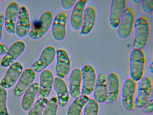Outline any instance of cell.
Segmentation results:
<instances>
[{"mask_svg": "<svg viewBox=\"0 0 153 115\" xmlns=\"http://www.w3.org/2000/svg\"><path fill=\"white\" fill-rule=\"evenodd\" d=\"M35 77V73L33 69L28 68L25 69L19 77L14 90L15 95L21 96L27 88L32 84Z\"/></svg>", "mask_w": 153, "mask_h": 115, "instance_id": "cell-17", "label": "cell"}, {"mask_svg": "<svg viewBox=\"0 0 153 115\" xmlns=\"http://www.w3.org/2000/svg\"><path fill=\"white\" fill-rule=\"evenodd\" d=\"M81 80V72L80 69L79 68L74 69L72 71L69 79V88L71 95L74 98H76L80 96Z\"/></svg>", "mask_w": 153, "mask_h": 115, "instance_id": "cell-24", "label": "cell"}, {"mask_svg": "<svg viewBox=\"0 0 153 115\" xmlns=\"http://www.w3.org/2000/svg\"><path fill=\"white\" fill-rule=\"evenodd\" d=\"M4 22V14L3 13H0V43L2 38V28Z\"/></svg>", "mask_w": 153, "mask_h": 115, "instance_id": "cell-33", "label": "cell"}, {"mask_svg": "<svg viewBox=\"0 0 153 115\" xmlns=\"http://www.w3.org/2000/svg\"><path fill=\"white\" fill-rule=\"evenodd\" d=\"M143 10L147 13H150L153 10V0H143L142 2Z\"/></svg>", "mask_w": 153, "mask_h": 115, "instance_id": "cell-30", "label": "cell"}, {"mask_svg": "<svg viewBox=\"0 0 153 115\" xmlns=\"http://www.w3.org/2000/svg\"><path fill=\"white\" fill-rule=\"evenodd\" d=\"M53 19V16L49 11L44 12L41 16L38 24L28 33L31 39L37 40L42 37L50 28Z\"/></svg>", "mask_w": 153, "mask_h": 115, "instance_id": "cell-4", "label": "cell"}, {"mask_svg": "<svg viewBox=\"0 0 153 115\" xmlns=\"http://www.w3.org/2000/svg\"><path fill=\"white\" fill-rule=\"evenodd\" d=\"M58 106L57 98L52 97L48 102L42 115H56Z\"/></svg>", "mask_w": 153, "mask_h": 115, "instance_id": "cell-28", "label": "cell"}, {"mask_svg": "<svg viewBox=\"0 0 153 115\" xmlns=\"http://www.w3.org/2000/svg\"><path fill=\"white\" fill-rule=\"evenodd\" d=\"M149 70L150 72L152 73H153V62L152 61L151 63L149 68Z\"/></svg>", "mask_w": 153, "mask_h": 115, "instance_id": "cell-35", "label": "cell"}, {"mask_svg": "<svg viewBox=\"0 0 153 115\" xmlns=\"http://www.w3.org/2000/svg\"><path fill=\"white\" fill-rule=\"evenodd\" d=\"M23 70L22 64L18 62L11 65L2 80L1 85L3 88L8 89L12 87L18 80Z\"/></svg>", "mask_w": 153, "mask_h": 115, "instance_id": "cell-13", "label": "cell"}, {"mask_svg": "<svg viewBox=\"0 0 153 115\" xmlns=\"http://www.w3.org/2000/svg\"><path fill=\"white\" fill-rule=\"evenodd\" d=\"M8 49V48L6 45L0 44V56L6 54Z\"/></svg>", "mask_w": 153, "mask_h": 115, "instance_id": "cell-34", "label": "cell"}, {"mask_svg": "<svg viewBox=\"0 0 153 115\" xmlns=\"http://www.w3.org/2000/svg\"><path fill=\"white\" fill-rule=\"evenodd\" d=\"M53 86L57 95L59 105L61 107L65 106L68 103L69 96L65 82L62 78L56 77L53 80Z\"/></svg>", "mask_w": 153, "mask_h": 115, "instance_id": "cell-22", "label": "cell"}, {"mask_svg": "<svg viewBox=\"0 0 153 115\" xmlns=\"http://www.w3.org/2000/svg\"><path fill=\"white\" fill-rule=\"evenodd\" d=\"M137 88V83L131 78L124 82L121 90L122 99L124 108L128 110H133L135 108L134 96Z\"/></svg>", "mask_w": 153, "mask_h": 115, "instance_id": "cell-6", "label": "cell"}, {"mask_svg": "<svg viewBox=\"0 0 153 115\" xmlns=\"http://www.w3.org/2000/svg\"><path fill=\"white\" fill-rule=\"evenodd\" d=\"M135 19L133 9L129 7L126 8L122 15L117 30V34L120 38L125 39L131 34Z\"/></svg>", "mask_w": 153, "mask_h": 115, "instance_id": "cell-3", "label": "cell"}, {"mask_svg": "<svg viewBox=\"0 0 153 115\" xmlns=\"http://www.w3.org/2000/svg\"><path fill=\"white\" fill-rule=\"evenodd\" d=\"M99 110L98 103L94 99H89L85 106L84 115H97Z\"/></svg>", "mask_w": 153, "mask_h": 115, "instance_id": "cell-27", "label": "cell"}, {"mask_svg": "<svg viewBox=\"0 0 153 115\" xmlns=\"http://www.w3.org/2000/svg\"><path fill=\"white\" fill-rule=\"evenodd\" d=\"M126 0L112 1L109 22L110 25L113 28H115L118 27L126 9Z\"/></svg>", "mask_w": 153, "mask_h": 115, "instance_id": "cell-15", "label": "cell"}, {"mask_svg": "<svg viewBox=\"0 0 153 115\" xmlns=\"http://www.w3.org/2000/svg\"><path fill=\"white\" fill-rule=\"evenodd\" d=\"M96 17V11L94 7L89 6L85 9L81 30L82 34L86 35L91 32L94 26Z\"/></svg>", "mask_w": 153, "mask_h": 115, "instance_id": "cell-21", "label": "cell"}, {"mask_svg": "<svg viewBox=\"0 0 153 115\" xmlns=\"http://www.w3.org/2000/svg\"><path fill=\"white\" fill-rule=\"evenodd\" d=\"M56 55V50L53 46L46 47L41 53L39 59L33 64V70L37 72L43 71L52 63Z\"/></svg>", "mask_w": 153, "mask_h": 115, "instance_id": "cell-10", "label": "cell"}, {"mask_svg": "<svg viewBox=\"0 0 153 115\" xmlns=\"http://www.w3.org/2000/svg\"><path fill=\"white\" fill-rule=\"evenodd\" d=\"M76 1V0H62L61 1V5L64 9L69 10L73 7Z\"/></svg>", "mask_w": 153, "mask_h": 115, "instance_id": "cell-32", "label": "cell"}, {"mask_svg": "<svg viewBox=\"0 0 153 115\" xmlns=\"http://www.w3.org/2000/svg\"><path fill=\"white\" fill-rule=\"evenodd\" d=\"M56 53V74L59 78H63L68 75L70 70L71 63L69 56L67 52L63 49L57 50Z\"/></svg>", "mask_w": 153, "mask_h": 115, "instance_id": "cell-11", "label": "cell"}, {"mask_svg": "<svg viewBox=\"0 0 153 115\" xmlns=\"http://www.w3.org/2000/svg\"><path fill=\"white\" fill-rule=\"evenodd\" d=\"M7 92L5 89L0 86V115H8L6 106Z\"/></svg>", "mask_w": 153, "mask_h": 115, "instance_id": "cell-29", "label": "cell"}, {"mask_svg": "<svg viewBox=\"0 0 153 115\" xmlns=\"http://www.w3.org/2000/svg\"><path fill=\"white\" fill-rule=\"evenodd\" d=\"M145 62V55L142 49H135L131 52L129 59L130 76L136 82L142 77Z\"/></svg>", "mask_w": 153, "mask_h": 115, "instance_id": "cell-2", "label": "cell"}, {"mask_svg": "<svg viewBox=\"0 0 153 115\" xmlns=\"http://www.w3.org/2000/svg\"><path fill=\"white\" fill-rule=\"evenodd\" d=\"M25 48V44L22 41H17L13 43L1 60L2 66L7 67L11 65L23 53Z\"/></svg>", "mask_w": 153, "mask_h": 115, "instance_id": "cell-9", "label": "cell"}, {"mask_svg": "<svg viewBox=\"0 0 153 115\" xmlns=\"http://www.w3.org/2000/svg\"><path fill=\"white\" fill-rule=\"evenodd\" d=\"M86 3V0H79L76 2L74 7L70 18V24L75 30H78L82 27L83 12Z\"/></svg>", "mask_w": 153, "mask_h": 115, "instance_id": "cell-20", "label": "cell"}, {"mask_svg": "<svg viewBox=\"0 0 153 115\" xmlns=\"http://www.w3.org/2000/svg\"><path fill=\"white\" fill-rule=\"evenodd\" d=\"M107 96L106 101L108 103L115 102L118 96L120 84L119 77L116 73L112 72L107 76Z\"/></svg>", "mask_w": 153, "mask_h": 115, "instance_id": "cell-18", "label": "cell"}, {"mask_svg": "<svg viewBox=\"0 0 153 115\" xmlns=\"http://www.w3.org/2000/svg\"><path fill=\"white\" fill-rule=\"evenodd\" d=\"M134 26L135 35L133 46L135 49H142L149 40L150 30L149 22L146 17H140L135 21Z\"/></svg>", "mask_w": 153, "mask_h": 115, "instance_id": "cell-1", "label": "cell"}, {"mask_svg": "<svg viewBox=\"0 0 153 115\" xmlns=\"http://www.w3.org/2000/svg\"><path fill=\"white\" fill-rule=\"evenodd\" d=\"M30 26V17L26 7L22 6L19 8L16 25V33L20 38H23L28 34Z\"/></svg>", "mask_w": 153, "mask_h": 115, "instance_id": "cell-12", "label": "cell"}, {"mask_svg": "<svg viewBox=\"0 0 153 115\" xmlns=\"http://www.w3.org/2000/svg\"><path fill=\"white\" fill-rule=\"evenodd\" d=\"M53 81L52 73L48 70H44L41 73L40 77L39 89L37 96L39 99L45 98L50 93Z\"/></svg>", "mask_w": 153, "mask_h": 115, "instance_id": "cell-16", "label": "cell"}, {"mask_svg": "<svg viewBox=\"0 0 153 115\" xmlns=\"http://www.w3.org/2000/svg\"><path fill=\"white\" fill-rule=\"evenodd\" d=\"M19 6L14 1L10 2L6 8L4 15V26L9 33L15 34L16 23L19 11Z\"/></svg>", "mask_w": 153, "mask_h": 115, "instance_id": "cell-8", "label": "cell"}, {"mask_svg": "<svg viewBox=\"0 0 153 115\" xmlns=\"http://www.w3.org/2000/svg\"><path fill=\"white\" fill-rule=\"evenodd\" d=\"M107 76L104 73L99 75L96 78L93 90L94 99L98 103L105 102L107 96Z\"/></svg>", "mask_w": 153, "mask_h": 115, "instance_id": "cell-19", "label": "cell"}, {"mask_svg": "<svg viewBox=\"0 0 153 115\" xmlns=\"http://www.w3.org/2000/svg\"><path fill=\"white\" fill-rule=\"evenodd\" d=\"M144 111L146 113H151L153 111V90H152L151 94L147 102L143 107Z\"/></svg>", "mask_w": 153, "mask_h": 115, "instance_id": "cell-31", "label": "cell"}, {"mask_svg": "<svg viewBox=\"0 0 153 115\" xmlns=\"http://www.w3.org/2000/svg\"><path fill=\"white\" fill-rule=\"evenodd\" d=\"M82 85L81 94L88 96L93 92L96 80V75L93 67L86 64L82 67L81 70Z\"/></svg>", "mask_w": 153, "mask_h": 115, "instance_id": "cell-7", "label": "cell"}, {"mask_svg": "<svg viewBox=\"0 0 153 115\" xmlns=\"http://www.w3.org/2000/svg\"><path fill=\"white\" fill-rule=\"evenodd\" d=\"M67 19V13L64 12H62L57 14L54 19L52 32L53 38L57 41H61L65 37Z\"/></svg>", "mask_w": 153, "mask_h": 115, "instance_id": "cell-14", "label": "cell"}, {"mask_svg": "<svg viewBox=\"0 0 153 115\" xmlns=\"http://www.w3.org/2000/svg\"><path fill=\"white\" fill-rule=\"evenodd\" d=\"M132 1L135 3L139 4L142 1V0H133Z\"/></svg>", "mask_w": 153, "mask_h": 115, "instance_id": "cell-36", "label": "cell"}, {"mask_svg": "<svg viewBox=\"0 0 153 115\" xmlns=\"http://www.w3.org/2000/svg\"><path fill=\"white\" fill-rule=\"evenodd\" d=\"M89 99L87 96L84 95L76 98L68 108L67 115H80L83 106Z\"/></svg>", "mask_w": 153, "mask_h": 115, "instance_id": "cell-25", "label": "cell"}, {"mask_svg": "<svg viewBox=\"0 0 153 115\" xmlns=\"http://www.w3.org/2000/svg\"><path fill=\"white\" fill-rule=\"evenodd\" d=\"M153 89L152 82L148 77H142L138 84V92L134 101L135 106L137 108L143 107L148 101Z\"/></svg>", "mask_w": 153, "mask_h": 115, "instance_id": "cell-5", "label": "cell"}, {"mask_svg": "<svg viewBox=\"0 0 153 115\" xmlns=\"http://www.w3.org/2000/svg\"><path fill=\"white\" fill-rule=\"evenodd\" d=\"M48 102V100L46 98L39 99L30 109L28 115H42Z\"/></svg>", "mask_w": 153, "mask_h": 115, "instance_id": "cell-26", "label": "cell"}, {"mask_svg": "<svg viewBox=\"0 0 153 115\" xmlns=\"http://www.w3.org/2000/svg\"><path fill=\"white\" fill-rule=\"evenodd\" d=\"M39 87L38 83H34L25 91L22 101V107L24 111H28L33 106L36 96L39 90Z\"/></svg>", "mask_w": 153, "mask_h": 115, "instance_id": "cell-23", "label": "cell"}]
</instances>
